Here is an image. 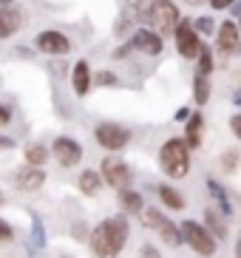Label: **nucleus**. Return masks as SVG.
<instances>
[{
	"instance_id": "f257e3e1",
	"label": "nucleus",
	"mask_w": 241,
	"mask_h": 258,
	"mask_svg": "<svg viewBox=\"0 0 241 258\" xmlns=\"http://www.w3.org/2000/svg\"><path fill=\"white\" fill-rule=\"evenodd\" d=\"M131 238V224L125 213H116V216H108L99 224L91 227L88 235V250L94 258H119L125 244Z\"/></svg>"
},
{
	"instance_id": "f03ea898",
	"label": "nucleus",
	"mask_w": 241,
	"mask_h": 258,
	"mask_svg": "<svg viewBox=\"0 0 241 258\" xmlns=\"http://www.w3.org/2000/svg\"><path fill=\"white\" fill-rule=\"evenodd\" d=\"M156 162H159V170L167 179L179 182V179H185L190 173V145L185 142V137H167L159 145Z\"/></svg>"
},
{
	"instance_id": "7ed1b4c3",
	"label": "nucleus",
	"mask_w": 241,
	"mask_h": 258,
	"mask_svg": "<svg viewBox=\"0 0 241 258\" xmlns=\"http://www.w3.org/2000/svg\"><path fill=\"white\" fill-rule=\"evenodd\" d=\"M139 221H142V224H145L148 230H153V233H156L159 238H162V241L167 244V247L179 250L182 244H185V238H182V227L176 224V221H170V216H167L165 210L145 205V210L139 213Z\"/></svg>"
},
{
	"instance_id": "20e7f679",
	"label": "nucleus",
	"mask_w": 241,
	"mask_h": 258,
	"mask_svg": "<svg viewBox=\"0 0 241 258\" xmlns=\"http://www.w3.org/2000/svg\"><path fill=\"white\" fill-rule=\"evenodd\" d=\"M182 227V238H185V247L196 252L202 258H213L216 255V247H219V238L204 227V221H193V219H185L179 221Z\"/></svg>"
},
{
	"instance_id": "39448f33",
	"label": "nucleus",
	"mask_w": 241,
	"mask_h": 258,
	"mask_svg": "<svg viewBox=\"0 0 241 258\" xmlns=\"http://www.w3.org/2000/svg\"><path fill=\"white\" fill-rule=\"evenodd\" d=\"M34 51L48 57V60H60V57H68L74 51V40L68 37L63 29H40L34 34Z\"/></svg>"
},
{
	"instance_id": "423d86ee",
	"label": "nucleus",
	"mask_w": 241,
	"mask_h": 258,
	"mask_svg": "<svg viewBox=\"0 0 241 258\" xmlns=\"http://www.w3.org/2000/svg\"><path fill=\"white\" fill-rule=\"evenodd\" d=\"M202 46H204V37L196 31L193 17H182L179 26H176V31H173V48H176V54H179L182 60L196 62Z\"/></svg>"
},
{
	"instance_id": "0eeeda50",
	"label": "nucleus",
	"mask_w": 241,
	"mask_h": 258,
	"mask_svg": "<svg viewBox=\"0 0 241 258\" xmlns=\"http://www.w3.org/2000/svg\"><path fill=\"white\" fill-rule=\"evenodd\" d=\"M182 9L176 0H153L151 3V17H148V26L156 29L162 37H173L176 26L182 20Z\"/></svg>"
},
{
	"instance_id": "6e6552de",
	"label": "nucleus",
	"mask_w": 241,
	"mask_h": 258,
	"mask_svg": "<svg viewBox=\"0 0 241 258\" xmlns=\"http://www.w3.org/2000/svg\"><path fill=\"white\" fill-rule=\"evenodd\" d=\"M94 142L108 153H119L131 145V128H125L119 122H111V119L97 122L94 125Z\"/></svg>"
},
{
	"instance_id": "1a4fd4ad",
	"label": "nucleus",
	"mask_w": 241,
	"mask_h": 258,
	"mask_svg": "<svg viewBox=\"0 0 241 258\" xmlns=\"http://www.w3.org/2000/svg\"><path fill=\"white\" fill-rule=\"evenodd\" d=\"M99 173H102L108 187H113V190H122V187H131L134 184V170H131V165L125 159H119L116 153H111V156L102 159Z\"/></svg>"
},
{
	"instance_id": "9d476101",
	"label": "nucleus",
	"mask_w": 241,
	"mask_h": 258,
	"mask_svg": "<svg viewBox=\"0 0 241 258\" xmlns=\"http://www.w3.org/2000/svg\"><path fill=\"white\" fill-rule=\"evenodd\" d=\"M216 54L219 57H241V29L233 17H224L216 31Z\"/></svg>"
},
{
	"instance_id": "9b49d317",
	"label": "nucleus",
	"mask_w": 241,
	"mask_h": 258,
	"mask_svg": "<svg viewBox=\"0 0 241 258\" xmlns=\"http://www.w3.org/2000/svg\"><path fill=\"white\" fill-rule=\"evenodd\" d=\"M165 40L156 29H151V26H139V29L134 31V37H131V46H134L136 54H142V57H148V60H156V57H162L165 54Z\"/></svg>"
},
{
	"instance_id": "f8f14e48",
	"label": "nucleus",
	"mask_w": 241,
	"mask_h": 258,
	"mask_svg": "<svg viewBox=\"0 0 241 258\" xmlns=\"http://www.w3.org/2000/svg\"><path fill=\"white\" fill-rule=\"evenodd\" d=\"M51 156L57 159V165L66 167V170H71V167H77L80 162H83L85 151L83 145L77 142L74 137H68V134H60V137L51 142Z\"/></svg>"
},
{
	"instance_id": "ddd939ff",
	"label": "nucleus",
	"mask_w": 241,
	"mask_h": 258,
	"mask_svg": "<svg viewBox=\"0 0 241 258\" xmlns=\"http://www.w3.org/2000/svg\"><path fill=\"white\" fill-rule=\"evenodd\" d=\"M68 83H71V91H74L80 99L91 94V88H94V69H91V62L85 60V57H80V60L71 66Z\"/></svg>"
},
{
	"instance_id": "4468645a",
	"label": "nucleus",
	"mask_w": 241,
	"mask_h": 258,
	"mask_svg": "<svg viewBox=\"0 0 241 258\" xmlns=\"http://www.w3.org/2000/svg\"><path fill=\"white\" fill-rule=\"evenodd\" d=\"M12 184H15V190H20V193H37L45 184V170L37 165H23L20 170H15Z\"/></svg>"
},
{
	"instance_id": "2eb2a0df",
	"label": "nucleus",
	"mask_w": 241,
	"mask_h": 258,
	"mask_svg": "<svg viewBox=\"0 0 241 258\" xmlns=\"http://www.w3.org/2000/svg\"><path fill=\"white\" fill-rule=\"evenodd\" d=\"M26 12L20 9V3L17 6H9V9H0V43L3 40H12L15 34H20L23 29H26Z\"/></svg>"
},
{
	"instance_id": "dca6fc26",
	"label": "nucleus",
	"mask_w": 241,
	"mask_h": 258,
	"mask_svg": "<svg viewBox=\"0 0 241 258\" xmlns=\"http://www.w3.org/2000/svg\"><path fill=\"white\" fill-rule=\"evenodd\" d=\"M204 184H207V196H210L213 207H219L227 219H230V216H235V205H233L230 190H227L224 184L219 182V179H213V176H207V182H204Z\"/></svg>"
},
{
	"instance_id": "f3484780",
	"label": "nucleus",
	"mask_w": 241,
	"mask_h": 258,
	"mask_svg": "<svg viewBox=\"0 0 241 258\" xmlns=\"http://www.w3.org/2000/svg\"><path fill=\"white\" fill-rule=\"evenodd\" d=\"M185 142L190 145V151H199L204 142V114L202 108H196L193 114H190V119L185 122Z\"/></svg>"
},
{
	"instance_id": "a211bd4d",
	"label": "nucleus",
	"mask_w": 241,
	"mask_h": 258,
	"mask_svg": "<svg viewBox=\"0 0 241 258\" xmlns=\"http://www.w3.org/2000/svg\"><path fill=\"white\" fill-rule=\"evenodd\" d=\"M116 202H119V210L125 216H139L145 210V196L134 187H122L116 190Z\"/></svg>"
},
{
	"instance_id": "6ab92c4d",
	"label": "nucleus",
	"mask_w": 241,
	"mask_h": 258,
	"mask_svg": "<svg viewBox=\"0 0 241 258\" xmlns=\"http://www.w3.org/2000/svg\"><path fill=\"white\" fill-rule=\"evenodd\" d=\"M102 173L99 170H94V167H85V170H80V176H77V190L83 193V196L94 199L99 196V190H102Z\"/></svg>"
},
{
	"instance_id": "aec40b11",
	"label": "nucleus",
	"mask_w": 241,
	"mask_h": 258,
	"mask_svg": "<svg viewBox=\"0 0 241 258\" xmlns=\"http://www.w3.org/2000/svg\"><path fill=\"white\" fill-rule=\"evenodd\" d=\"M204 227L210 230L219 241H224L227 235H230V227H227V216L219 210V207H204Z\"/></svg>"
},
{
	"instance_id": "412c9836",
	"label": "nucleus",
	"mask_w": 241,
	"mask_h": 258,
	"mask_svg": "<svg viewBox=\"0 0 241 258\" xmlns=\"http://www.w3.org/2000/svg\"><path fill=\"white\" fill-rule=\"evenodd\" d=\"M190 91H193V105L204 108L213 97V80L207 74H193V83H190Z\"/></svg>"
},
{
	"instance_id": "4be33fe9",
	"label": "nucleus",
	"mask_w": 241,
	"mask_h": 258,
	"mask_svg": "<svg viewBox=\"0 0 241 258\" xmlns=\"http://www.w3.org/2000/svg\"><path fill=\"white\" fill-rule=\"evenodd\" d=\"M156 196H159V202H162V207H170V213H179V210L188 207L185 196H182L173 184H156Z\"/></svg>"
},
{
	"instance_id": "5701e85b",
	"label": "nucleus",
	"mask_w": 241,
	"mask_h": 258,
	"mask_svg": "<svg viewBox=\"0 0 241 258\" xmlns=\"http://www.w3.org/2000/svg\"><path fill=\"white\" fill-rule=\"evenodd\" d=\"M136 29H139V23H136L134 17L125 15V12H119V15H116V20H113V26H111V34H113V40H116V43H122V40L134 37Z\"/></svg>"
},
{
	"instance_id": "b1692460",
	"label": "nucleus",
	"mask_w": 241,
	"mask_h": 258,
	"mask_svg": "<svg viewBox=\"0 0 241 258\" xmlns=\"http://www.w3.org/2000/svg\"><path fill=\"white\" fill-rule=\"evenodd\" d=\"M219 170L221 173H227V176H233V173H238V167H241V148L238 145H230V148H224V151L219 153Z\"/></svg>"
},
{
	"instance_id": "393cba45",
	"label": "nucleus",
	"mask_w": 241,
	"mask_h": 258,
	"mask_svg": "<svg viewBox=\"0 0 241 258\" xmlns=\"http://www.w3.org/2000/svg\"><path fill=\"white\" fill-rule=\"evenodd\" d=\"M193 66H196V74H207V77H213V74H216V66H219V54H216V48L204 43Z\"/></svg>"
},
{
	"instance_id": "a878e982",
	"label": "nucleus",
	"mask_w": 241,
	"mask_h": 258,
	"mask_svg": "<svg viewBox=\"0 0 241 258\" xmlns=\"http://www.w3.org/2000/svg\"><path fill=\"white\" fill-rule=\"evenodd\" d=\"M151 3L153 0H122V12L131 15L139 26H148V17H151Z\"/></svg>"
},
{
	"instance_id": "bb28decb",
	"label": "nucleus",
	"mask_w": 241,
	"mask_h": 258,
	"mask_svg": "<svg viewBox=\"0 0 241 258\" xmlns=\"http://www.w3.org/2000/svg\"><path fill=\"white\" fill-rule=\"evenodd\" d=\"M48 156H51V148L43 145V142H29L26 148H23V159H26V165L43 167L45 162H48Z\"/></svg>"
},
{
	"instance_id": "cd10ccee",
	"label": "nucleus",
	"mask_w": 241,
	"mask_h": 258,
	"mask_svg": "<svg viewBox=\"0 0 241 258\" xmlns=\"http://www.w3.org/2000/svg\"><path fill=\"white\" fill-rule=\"evenodd\" d=\"M31 219V238H29V250H45V227H43V219L37 213L31 210L29 213Z\"/></svg>"
},
{
	"instance_id": "c85d7f7f",
	"label": "nucleus",
	"mask_w": 241,
	"mask_h": 258,
	"mask_svg": "<svg viewBox=\"0 0 241 258\" xmlns=\"http://www.w3.org/2000/svg\"><path fill=\"white\" fill-rule=\"evenodd\" d=\"M94 85L97 88H119L122 77L113 69H99V71H94Z\"/></svg>"
},
{
	"instance_id": "c756f323",
	"label": "nucleus",
	"mask_w": 241,
	"mask_h": 258,
	"mask_svg": "<svg viewBox=\"0 0 241 258\" xmlns=\"http://www.w3.org/2000/svg\"><path fill=\"white\" fill-rule=\"evenodd\" d=\"M193 26H196V31L202 34L204 40H207V37H216V31H219L216 15H199V17H193Z\"/></svg>"
},
{
	"instance_id": "7c9ffc66",
	"label": "nucleus",
	"mask_w": 241,
	"mask_h": 258,
	"mask_svg": "<svg viewBox=\"0 0 241 258\" xmlns=\"http://www.w3.org/2000/svg\"><path fill=\"white\" fill-rule=\"evenodd\" d=\"M134 46H131V40H122V43H116V46L111 48V60L113 62H122V60H131L134 57Z\"/></svg>"
},
{
	"instance_id": "2f4dec72",
	"label": "nucleus",
	"mask_w": 241,
	"mask_h": 258,
	"mask_svg": "<svg viewBox=\"0 0 241 258\" xmlns=\"http://www.w3.org/2000/svg\"><path fill=\"white\" fill-rule=\"evenodd\" d=\"M34 54H37L34 46H23V43L12 48V57H15V60H34Z\"/></svg>"
},
{
	"instance_id": "473e14b6",
	"label": "nucleus",
	"mask_w": 241,
	"mask_h": 258,
	"mask_svg": "<svg viewBox=\"0 0 241 258\" xmlns=\"http://www.w3.org/2000/svg\"><path fill=\"white\" fill-rule=\"evenodd\" d=\"M71 235H74L77 241H88L91 235V227L85 224V221H74V227H71Z\"/></svg>"
},
{
	"instance_id": "72a5a7b5",
	"label": "nucleus",
	"mask_w": 241,
	"mask_h": 258,
	"mask_svg": "<svg viewBox=\"0 0 241 258\" xmlns=\"http://www.w3.org/2000/svg\"><path fill=\"white\" fill-rule=\"evenodd\" d=\"M12 119H15V108L9 105V102H0V128L12 125Z\"/></svg>"
},
{
	"instance_id": "f704fd0d",
	"label": "nucleus",
	"mask_w": 241,
	"mask_h": 258,
	"mask_svg": "<svg viewBox=\"0 0 241 258\" xmlns=\"http://www.w3.org/2000/svg\"><path fill=\"white\" fill-rule=\"evenodd\" d=\"M9 241H15V227L6 219H0V244H9Z\"/></svg>"
},
{
	"instance_id": "c9c22d12",
	"label": "nucleus",
	"mask_w": 241,
	"mask_h": 258,
	"mask_svg": "<svg viewBox=\"0 0 241 258\" xmlns=\"http://www.w3.org/2000/svg\"><path fill=\"white\" fill-rule=\"evenodd\" d=\"M139 258H162V252H159L156 244H148V241H145L142 247H139Z\"/></svg>"
},
{
	"instance_id": "e433bc0d",
	"label": "nucleus",
	"mask_w": 241,
	"mask_h": 258,
	"mask_svg": "<svg viewBox=\"0 0 241 258\" xmlns=\"http://www.w3.org/2000/svg\"><path fill=\"white\" fill-rule=\"evenodd\" d=\"M227 125H230V134H233V137L241 142V111H235V114L230 116V122H227Z\"/></svg>"
},
{
	"instance_id": "4c0bfd02",
	"label": "nucleus",
	"mask_w": 241,
	"mask_h": 258,
	"mask_svg": "<svg viewBox=\"0 0 241 258\" xmlns=\"http://www.w3.org/2000/svg\"><path fill=\"white\" fill-rule=\"evenodd\" d=\"M233 3H238V0H207V6H210L213 12H230Z\"/></svg>"
},
{
	"instance_id": "58836bf2",
	"label": "nucleus",
	"mask_w": 241,
	"mask_h": 258,
	"mask_svg": "<svg viewBox=\"0 0 241 258\" xmlns=\"http://www.w3.org/2000/svg\"><path fill=\"white\" fill-rule=\"evenodd\" d=\"M190 114H193V108H190V105H182V108H176L173 119H176V122H182V125H185V122L190 119Z\"/></svg>"
},
{
	"instance_id": "ea45409f",
	"label": "nucleus",
	"mask_w": 241,
	"mask_h": 258,
	"mask_svg": "<svg viewBox=\"0 0 241 258\" xmlns=\"http://www.w3.org/2000/svg\"><path fill=\"white\" fill-rule=\"evenodd\" d=\"M15 139L12 137H0V151H15Z\"/></svg>"
},
{
	"instance_id": "a19ab883",
	"label": "nucleus",
	"mask_w": 241,
	"mask_h": 258,
	"mask_svg": "<svg viewBox=\"0 0 241 258\" xmlns=\"http://www.w3.org/2000/svg\"><path fill=\"white\" fill-rule=\"evenodd\" d=\"M185 6H190V9H199V6H207V0H182Z\"/></svg>"
},
{
	"instance_id": "79ce46f5",
	"label": "nucleus",
	"mask_w": 241,
	"mask_h": 258,
	"mask_svg": "<svg viewBox=\"0 0 241 258\" xmlns=\"http://www.w3.org/2000/svg\"><path fill=\"white\" fill-rule=\"evenodd\" d=\"M233 105H235V108H238V111H241V85H238V88H235V91H233Z\"/></svg>"
},
{
	"instance_id": "37998d69",
	"label": "nucleus",
	"mask_w": 241,
	"mask_h": 258,
	"mask_svg": "<svg viewBox=\"0 0 241 258\" xmlns=\"http://www.w3.org/2000/svg\"><path fill=\"white\" fill-rule=\"evenodd\" d=\"M20 0H0V9H9V6H17Z\"/></svg>"
},
{
	"instance_id": "c03bdc74",
	"label": "nucleus",
	"mask_w": 241,
	"mask_h": 258,
	"mask_svg": "<svg viewBox=\"0 0 241 258\" xmlns=\"http://www.w3.org/2000/svg\"><path fill=\"white\" fill-rule=\"evenodd\" d=\"M235 258H241V233H238V238H235Z\"/></svg>"
},
{
	"instance_id": "a18cd8bd",
	"label": "nucleus",
	"mask_w": 241,
	"mask_h": 258,
	"mask_svg": "<svg viewBox=\"0 0 241 258\" xmlns=\"http://www.w3.org/2000/svg\"><path fill=\"white\" fill-rule=\"evenodd\" d=\"M6 205V193H3V190H0V207Z\"/></svg>"
},
{
	"instance_id": "49530a36",
	"label": "nucleus",
	"mask_w": 241,
	"mask_h": 258,
	"mask_svg": "<svg viewBox=\"0 0 241 258\" xmlns=\"http://www.w3.org/2000/svg\"><path fill=\"white\" fill-rule=\"evenodd\" d=\"M57 258H74V255H68V252H63V255H57Z\"/></svg>"
},
{
	"instance_id": "de8ad7c7",
	"label": "nucleus",
	"mask_w": 241,
	"mask_h": 258,
	"mask_svg": "<svg viewBox=\"0 0 241 258\" xmlns=\"http://www.w3.org/2000/svg\"><path fill=\"white\" fill-rule=\"evenodd\" d=\"M235 23H238V29H241V15H238V17H235Z\"/></svg>"
}]
</instances>
